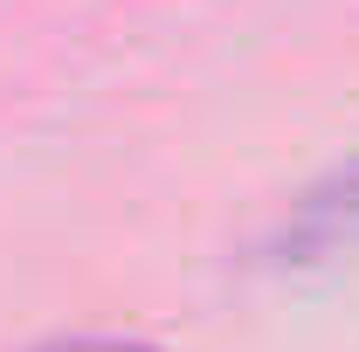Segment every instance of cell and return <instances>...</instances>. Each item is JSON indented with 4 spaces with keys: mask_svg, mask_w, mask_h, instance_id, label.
Here are the masks:
<instances>
[{
    "mask_svg": "<svg viewBox=\"0 0 359 352\" xmlns=\"http://www.w3.org/2000/svg\"><path fill=\"white\" fill-rule=\"evenodd\" d=\"M339 249H359V159L311 180L290 201L276 242H269L276 263H318V256H339Z\"/></svg>",
    "mask_w": 359,
    "mask_h": 352,
    "instance_id": "cell-1",
    "label": "cell"
},
{
    "mask_svg": "<svg viewBox=\"0 0 359 352\" xmlns=\"http://www.w3.org/2000/svg\"><path fill=\"white\" fill-rule=\"evenodd\" d=\"M42 352H159V346H145V339H62Z\"/></svg>",
    "mask_w": 359,
    "mask_h": 352,
    "instance_id": "cell-2",
    "label": "cell"
}]
</instances>
